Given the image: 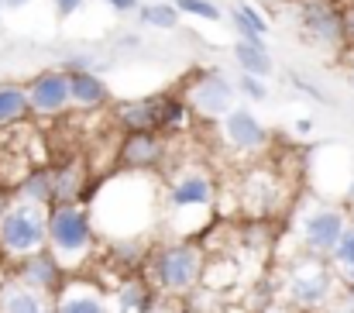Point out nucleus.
Wrapping results in <instances>:
<instances>
[{"mask_svg":"<svg viewBox=\"0 0 354 313\" xmlns=\"http://www.w3.org/2000/svg\"><path fill=\"white\" fill-rule=\"evenodd\" d=\"M97 234L111 241H127V238H145L151 224L162 213L158 200V183L155 172H131L120 169L111 179L100 183L97 200L86 204Z\"/></svg>","mask_w":354,"mask_h":313,"instance_id":"obj_1","label":"nucleus"},{"mask_svg":"<svg viewBox=\"0 0 354 313\" xmlns=\"http://www.w3.org/2000/svg\"><path fill=\"white\" fill-rule=\"evenodd\" d=\"M214 207H217L214 176L203 166L176 169V176L169 179V186L162 193V213H165L169 231L176 238H189V234L203 231L214 217Z\"/></svg>","mask_w":354,"mask_h":313,"instance_id":"obj_2","label":"nucleus"},{"mask_svg":"<svg viewBox=\"0 0 354 313\" xmlns=\"http://www.w3.org/2000/svg\"><path fill=\"white\" fill-rule=\"evenodd\" d=\"M93 244H97V227H93L90 207L83 200L48 207V241H45V248L55 255V262L62 265L66 276H76L90 265Z\"/></svg>","mask_w":354,"mask_h":313,"instance_id":"obj_3","label":"nucleus"},{"mask_svg":"<svg viewBox=\"0 0 354 313\" xmlns=\"http://www.w3.org/2000/svg\"><path fill=\"white\" fill-rule=\"evenodd\" d=\"M341 286L344 283L337 279L330 262L306 255V251H296V258L286 265V276H282V293H286L289 307H296L299 313L327 310L337 300Z\"/></svg>","mask_w":354,"mask_h":313,"instance_id":"obj_4","label":"nucleus"},{"mask_svg":"<svg viewBox=\"0 0 354 313\" xmlns=\"http://www.w3.org/2000/svg\"><path fill=\"white\" fill-rule=\"evenodd\" d=\"M148 283L165 296H189L203 283V251L189 238H176L148 255Z\"/></svg>","mask_w":354,"mask_h":313,"instance_id":"obj_5","label":"nucleus"},{"mask_svg":"<svg viewBox=\"0 0 354 313\" xmlns=\"http://www.w3.org/2000/svg\"><path fill=\"white\" fill-rule=\"evenodd\" d=\"M351 224L348 210L341 207L337 200H327V197H303L296 217H292V231L299 238V251L306 255H317V258H327L334 251V244L341 241L344 227Z\"/></svg>","mask_w":354,"mask_h":313,"instance_id":"obj_6","label":"nucleus"},{"mask_svg":"<svg viewBox=\"0 0 354 313\" xmlns=\"http://www.w3.org/2000/svg\"><path fill=\"white\" fill-rule=\"evenodd\" d=\"M48 241V207L10 197L0 213V262H17L31 251H41Z\"/></svg>","mask_w":354,"mask_h":313,"instance_id":"obj_7","label":"nucleus"},{"mask_svg":"<svg viewBox=\"0 0 354 313\" xmlns=\"http://www.w3.org/2000/svg\"><path fill=\"white\" fill-rule=\"evenodd\" d=\"M296 21L299 35L317 48H344V7L337 0H296Z\"/></svg>","mask_w":354,"mask_h":313,"instance_id":"obj_8","label":"nucleus"},{"mask_svg":"<svg viewBox=\"0 0 354 313\" xmlns=\"http://www.w3.org/2000/svg\"><path fill=\"white\" fill-rule=\"evenodd\" d=\"M237 100L234 83L221 69H200L186 83V104L200 120H221Z\"/></svg>","mask_w":354,"mask_h":313,"instance_id":"obj_9","label":"nucleus"},{"mask_svg":"<svg viewBox=\"0 0 354 313\" xmlns=\"http://www.w3.org/2000/svg\"><path fill=\"white\" fill-rule=\"evenodd\" d=\"M221 141L234 152L237 159L248 155H261L268 148V127L258 120V114L251 107H231L221 117Z\"/></svg>","mask_w":354,"mask_h":313,"instance_id":"obj_10","label":"nucleus"},{"mask_svg":"<svg viewBox=\"0 0 354 313\" xmlns=\"http://www.w3.org/2000/svg\"><path fill=\"white\" fill-rule=\"evenodd\" d=\"M24 90H28V107H31V117H62L73 100H69V76L55 66V69H41V73H35L28 83H24Z\"/></svg>","mask_w":354,"mask_h":313,"instance_id":"obj_11","label":"nucleus"},{"mask_svg":"<svg viewBox=\"0 0 354 313\" xmlns=\"http://www.w3.org/2000/svg\"><path fill=\"white\" fill-rule=\"evenodd\" d=\"M169 141L162 131H124L118 145V166L131 172H158L165 166Z\"/></svg>","mask_w":354,"mask_h":313,"instance_id":"obj_12","label":"nucleus"},{"mask_svg":"<svg viewBox=\"0 0 354 313\" xmlns=\"http://www.w3.org/2000/svg\"><path fill=\"white\" fill-rule=\"evenodd\" d=\"M52 313H114V303L90 279H62L52 300Z\"/></svg>","mask_w":354,"mask_h":313,"instance_id":"obj_13","label":"nucleus"},{"mask_svg":"<svg viewBox=\"0 0 354 313\" xmlns=\"http://www.w3.org/2000/svg\"><path fill=\"white\" fill-rule=\"evenodd\" d=\"M10 276H14L17 283L31 286V289H41V293H55V289L62 286V279H66L62 265L55 262V255H52L48 248L31 251V255L10 262Z\"/></svg>","mask_w":354,"mask_h":313,"instance_id":"obj_14","label":"nucleus"},{"mask_svg":"<svg viewBox=\"0 0 354 313\" xmlns=\"http://www.w3.org/2000/svg\"><path fill=\"white\" fill-rule=\"evenodd\" d=\"M55 293H41L31 289L24 283H17L10 272L7 279H0V313H52Z\"/></svg>","mask_w":354,"mask_h":313,"instance_id":"obj_15","label":"nucleus"},{"mask_svg":"<svg viewBox=\"0 0 354 313\" xmlns=\"http://www.w3.org/2000/svg\"><path fill=\"white\" fill-rule=\"evenodd\" d=\"M52 186H55V204H76L86 197V162L83 159H66L52 166Z\"/></svg>","mask_w":354,"mask_h":313,"instance_id":"obj_16","label":"nucleus"},{"mask_svg":"<svg viewBox=\"0 0 354 313\" xmlns=\"http://www.w3.org/2000/svg\"><path fill=\"white\" fill-rule=\"evenodd\" d=\"M69 100L80 110H100L111 104V87L100 73H73L69 76Z\"/></svg>","mask_w":354,"mask_h":313,"instance_id":"obj_17","label":"nucleus"},{"mask_svg":"<svg viewBox=\"0 0 354 313\" xmlns=\"http://www.w3.org/2000/svg\"><path fill=\"white\" fill-rule=\"evenodd\" d=\"M111 303H114V313H148L155 303V286L141 276H124Z\"/></svg>","mask_w":354,"mask_h":313,"instance_id":"obj_18","label":"nucleus"},{"mask_svg":"<svg viewBox=\"0 0 354 313\" xmlns=\"http://www.w3.org/2000/svg\"><path fill=\"white\" fill-rule=\"evenodd\" d=\"M14 197L52 207L55 204V186H52V166H28V172L14 183Z\"/></svg>","mask_w":354,"mask_h":313,"instance_id":"obj_19","label":"nucleus"},{"mask_svg":"<svg viewBox=\"0 0 354 313\" xmlns=\"http://www.w3.org/2000/svg\"><path fill=\"white\" fill-rule=\"evenodd\" d=\"M114 120L120 131H158V110L155 97H138V100H120L114 107Z\"/></svg>","mask_w":354,"mask_h":313,"instance_id":"obj_20","label":"nucleus"},{"mask_svg":"<svg viewBox=\"0 0 354 313\" xmlns=\"http://www.w3.org/2000/svg\"><path fill=\"white\" fill-rule=\"evenodd\" d=\"M28 117H31V107H28L24 83L3 80V83H0V131H10V127L24 124Z\"/></svg>","mask_w":354,"mask_h":313,"instance_id":"obj_21","label":"nucleus"},{"mask_svg":"<svg viewBox=\"0 0 354 313\" xmlns=\"http://www.w3.org/2000/svg\"><path fill=\"white\" fill-rule=\"evenodd\" d=\"M231 24L237 31V42L265 45V38H268V21H265V14L254 3H234L231 7Z\"/></svg>","mask_w":354,"mask_h":313,"instance_id":"obj_22","label":"nucleus"},{"mask_svg":"<svg viewBox=\"0 0 354 313\" xmlns=\"http://www.w3.org/2000/svg\"><path fill=\"white\" fill-rule=\"evenodd\" d=\"M155 110H158V131L169 134V131H183L189 120H193V110L186 104L183 93H158L155 97Z\"/></svg>","mask_w":354,"mask_h":313,"instance_id":"obj_23","label":"nucleus"},{"mask_svg":"<svg viewBox=\"0 0 354 313\" xmlns=\"http://www.w3.org/2000/svg\"><path fill=\"white\" fill-rule=\"evenodd\" d=\"M234 62L241 73L248 76H261L268 80L272 76V55H268V45H254V42H237L234 45Z\"/></svg>","mask_w":354,"mask_h":313,"instance_id":"obj_24","label":"nucleus"},{"mask_svg":"<svg viewBox=\"0 0 354 313\" xmlns=\"http://www.w3.org/2000/svg\"><path fill=\"white\" fill-rule=\"evenodd\" d=\"M138 21L145 24V28H151V31H176L179 28V10H176V3L172 0H155V3H141L138 10Z\"/></svg>","mask_w":354,"mask_h":313,"instance_id":"obj_25","label":"nucleus"},{"mask_svg":"<svg viewBox=\"0 0 354 313\" xmlns=\"http://www.w3.org/2000/svg\"><path fill=\"white\" fill-rule=\"evenodd\" d=\"M327 262H330V269L337 272V279L344 286H354V220L344 227V234L334 244V251L327 255Z\"/></svg>","mask_w":354,"mask_h":313,"instance_id":"obj_26","label":"nucleus"},{"mask_svg":"<svg viewBox=\"0 0 354 313\" xmlns=\"http://www.w3.org/2000/svg\"><path fill=\"white\" fill-rule=\"evenodd\" d=\"M148 241L145 238H127V241H114V248H111V262L120 265V272L124 276H131V269H141L145 262H148Z\"/></svg>","mask_w":354,"mask_h":313,"instance_id":"obj_27","label":"nucleus"},{"mask_svg":"<svg viewBox=\"0 0 354 313\" xmlns=\"http://www.w3.org/2000/svg\"><path fill=\"white\" fill-rule=\"evenodd\" d=\"M176 3V10L179 14H189V17H200V21H221L224 17V10H221V3H214V0H172Z\"/></svg>","mask_w":354,"mask_h":313,"instance_id":"obj_28","label":"nucleus"},{"mask_svg":"<svg viewBox=\"0 0 354 313\" xmlns=\"http://www.w3.org/2000/svg\"><path fill=\"white\" fill-rule=\"evenodd\" d=\"M237 97H244V100H251V104H265L268 100V83L261 80V76H248V73H241L234 83Z\"/></svg>","mask_w":354,"mask_h":313,"instance_id":"obj_29","label":"nucleus"},{"mask_svg":"<svg viewBox=\"0 0 354 313\" xmlns=\"http://www.w3.org/2000/svg\"><path fill=\"white\" fill-rule=\"evenodd\" d=\"M97 66H100V59L97 55H90V52H69V55H62L59 59V69L66 73V76H73V73H97Z\"/></svg>","mask_w":354,"mask_h":313,"instance_id":"obj_30","label":"nucleus"},{"mask_svg":"<svg viewBox=\"0 0 354 313\" xmlns=\"http://www.w3.org/2000/svg\"><path fill=\"white\" fill-rule=\"evenodd\" d=\"M289 83H292V90H296V93L310 97L313 104H327V93H324V90H317V83H310L306 76H299V73H289Z\"/></svg>","mask_w":354,"mask_h":313,"instance_id":"obj_31","label":"nucleus"},{"mask_svg":"<svg viewBox=\"0 0 354 313\" xmlns=\"http://www.w3.org/2000/svg\"><path fill=\"white\" fill-rule=\"evenodd\" d=\"M330 313H354V286H341L337 300L327 307Z\"/></svg>","mask_w":354,"mask_h":313,"instance_id":"obj_32","label":"nucleus"},{"mask_svg":"<svg viewBox=\"0 0 354 313\" xmlns=\"http://www.w3.org/2000/svg\"><path fill=\"white\" fill-rule=\"evenodd\" d=\"M83 3H86V0H52V7H55L59 17H73L76 10H83Z\"/></svg>","mask_w":354,"mask_h":313,"instance_id":"obj_33","label":"nucleus"},{"mask_svg":"<svg viewBox=\"0 0 354 313\" xmlns=\"http://www.w3.org/2000/svg\"><path fill=\"white\" fill-rule=\"evenodd\" d=\"M114 14H134L138 7H141V0H104Z\"/></svg>","mask_w":354,"mask_h":313,"instance_id":"obj_34","label":"nucleus"},{"mask_svg":"<svg viewBox=\"0 0 354 313\" xmlns=\"http://www.w3.org/2000/svg\"><path fill=\"white\" fill-rule=\"evenodd\" d=\"M344 35H348V45H354V0L344 3Z\"/></svg>","mask_w":354,"mask_h":313,"instance_id":"obj_35","label":"nucleus"},{"mask_svg":"<svg viewBox=\"0 0 354 313\" xmlns=\"http://www.w3.org/2000/svg\"><path fill=\"white\" fill-rule=\"evenodd\" d=\"M118 45L120 48H138V45H141V35H120Z\"/></svg>","mask_w":354,"mask_h":313,"instance_id":"obj_36","label":"nucleus"},{"mask_svg":"<svg viewBox=\"0 0 354 313\" xmlns=\"http://www.w3.org/2000/svg\"><path fill=\"white\" fill-rule=\"evenodd\" d=\"M31 0H3V10H21V7H28Z\"/></svg>","mask_w":354,"mask_h":313,"instance_id":"obj_37","label":"nucleus"},{"mask_svg":"<svg viewBox=\"0 0 354 313\" xmlns=\"http://www.w3.org/2000/svg\"><path fill=\"white\" fill-rule=\"evenodd\" d=\"M265 313H299V310H296V307H286V303H272Z\"/></svg>","mask_w":354,"mask_h":313,"instance_id":"obj_38","label":"nucleus"},{"mask_svg":"<svg viewBox=\"0 0 354 313\" xmlns=\"http://www.w3.org/2000/svg\"><path fill=\"white\" fill-rule=\"evenodd\" d=\"M310 127H313V124H310L306 117H303V120H296V131H299V134H310Z\"/></svg>","mask_w":354,"mask_h":313,"instance_id":"obj_39","label":"nucleus"},{"mask_svg":"<svg viewBox=\"0 0 354 313\" xmlns=\"http://www.w3.org/2000/svg\"><path fill=\"white\" fill-rule=\"evenodd\" d=\"M7 200H10V197H7V190L0 186V213H3V207H7Z\"/></svg>","mask_w":354,"mask_h":313,"instance_id":"obj_40","label":"nucleus"},{"mask_svg":"<svg viewBox=\"0 0 354 313\" xmlns=\"http://www.w3.org/2000/svg\"><path fill=\"white\" fill-rule=\"evenodd\" d=\"M348 66H351V80H354V55H351V59H348Z\"/></svg>","mask_w":354,"mask_h":313,"instance_id":"obj_41","label":"nucleus"},{"mask_svg":"<svg viewBox=\"0 0 354 313\" xmlns=\"http://www.w3.org/2000/svg\"><path fill=\"white\" fill-rule=\"evenodd\" d=\"M268 3H289V0H268Z\"/></svg>","mask_w":354,"mask_h":313,"instance_id":"obj_42","label":"nucleus"},{"mask_svg":"<svg viewBox=\"0 0 354 313\" xmlns=\"http://www.w3.org/2000/svg\"><path fill=\"white\" fill-rule=\"evenodd\" d=\"M0 14H3V0H0Z\"/></svg>","mask_w":354,"mask_h":313,"instance_id":"obj_43","label":"nucleus"}]
</instances>
